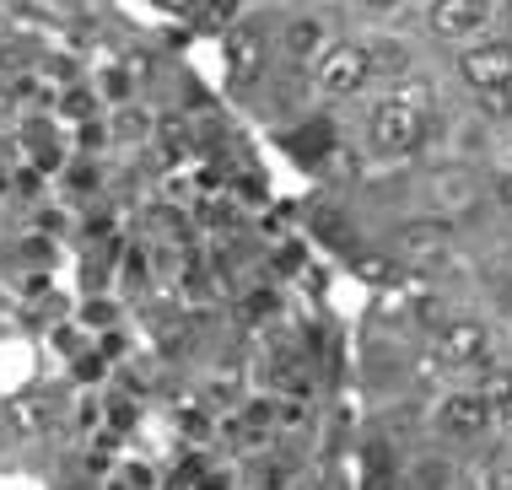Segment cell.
I'll list each match as a JSON object with an SVG mask.
<instances>
[{
  "label": "cell",
  "mask_w": 512,
  "mask_h": 490,
  "mask_svg": "<svg viewBox=\"0 0 512 490\" xmlns=\"http://www.w3.org/2000/svg\"><path fill=\"white\" fill-rule=\"evenodd\" d=\"M421 103H426L421 81H399L383 103H372V114L362 124L367 151H378V157H410L426 140V108Z\"/></svg>",
  "instance_id": "obj_1"
},
{
  "label": "cell",
  "mask_w": 512,
  "mask_h": 490,
  "mask_svg": "<svg viewBox=\"0 0 512 490\" xmlns=\"http://www.w3.org/2000/svg\"><path fill=\"white\" fill-rule=\"evenodd\" d=\"M308 81L324 103H345V97H362L372 87V65L362 44H329L318 60L308 65Z\"/></svg>",
  "instance_id": "obj_2"
},
{
  "label": "cell",
  "mask_w": 512,
  "mask_h": 490,
  "mask_svg": "<svg viewBox=\"0 0 512 490\" xmlns=\"http://www.w3.org/2000/svg\"><path fill=\"white\" fill-rule=\"evenodd\" d=\"M437 361L453 372H475L491 367V329L480 318H448L437 329Z\"/></svg>",
  "instance_id": "obj_3"
},
{
  "label": "cell",
  "mask_w": 512,
  "mask_h": 490,
  "mask_svg": "<svg viewBox=\"0 0 512 490\" xmlns=\"http://www.w3.org/2000/svg\"><path fill=\"white\" fill-rule=\"evenodd\" d=\"M394 254L405 264H415V270H432V264H442L453 254V227L437 216H415L405 227H394Z\"/></svg>",
  "instance_id": "obj_4"
},
{
  "label": "cell",
  "mask_w": 512,
  "mask_h": 490,
  "mask_svg": "<svg viewBox=\"0 0 512 490\" xmlns=\"http://www.w3.org/2000/svg\"><path fill=\"white\" fill-rule=\"evenodd\" d=\"M459 76L469 92L486 87H512V38H480L459 54Z\"/></svg>",
  "instance_id": "obj_5"
},
{
  "label": "cell",
  "mask_w": 512,
  "mask_h": 490,
  "mask_svg": "<svg viewBox=\"0 0 512 490\" xmlns=\"http://www.w3.org/2000/svg\"><path fill=\"white\" fill-rule=\"evenodd\" d=\"M496 426L491 420V404L475 394V388H459V394H448L437 404V431L448 442H480L486 431Z\"/></svg>",
  "instance_id": "obj_6"
},
{
  "label": "cell",
  "mask_w": 512,
  "mask_h": 490,
  "mask_svg": "<svg viewBox=\"0 0 512 490\" xmlns=\"http://www.w3.org/2000/svg\"><path fill=\"white\" fill-rule=\"evenodd\" d=\"M265 60H270V38L259 22L248 27H232L227 33V76L238 81V87H248V81L265 76Z\"/></svg>",
  "instance_id": "obj_7"
},
{
  "label": "cell",
  "mask_w": 512,
  "mask_h": 490,
  "mask_svg": "<svg viewBox=\"0 0 512 490\" xmlns=\"http://www.w3.org/2000/svg\"><path fill=\"white\" fill-rule=\"evenodd\" d=\"M426 27H432L437 38H448V44L475 38L480 27H486V0H432V6H426Z\"/></svg>",
  "instance_id": "obj_8"
},
{
  "label": "cell",
  "mask_w": 512,
  "mask_h": 490,
  "mask_svg": "<svg viewBox=\"0 0 512 490\" xmlns=\"http://www.w3.org/2000/svg\"><path fill=\"white\" fill-rule=\"evenodd\" d=\"M281 44H286V60L313 65L318 54L335 44V38H329V22L324 17H292V22H286V33H281Z\"/></svg>",
  "instance_id": "obj_9"
},
{
  "label": "cell",
  "mask_w": 512,
  "mask_h": 490,
  "mask_svg": "<svg viewBox=\"0 0 512 490\" xmlns=\"http://www.w3.org/2000/svg\"><path fill=\"white\" fill-rule=\"evenodd\" d=\"M367 49V65H372V81H378V76H405V70H410V49L405 44H399V38H372V44H362Z\"/></svg>",
  "instance_id": "obj_10"
},
{
  "label": "cell",
  "mask_w": 512,
  "mask_h": 490,
  "mask_svg": "<svg viewBox=\"0 0 512 490\" xmlns=\"http://www.w3.org/2000/svg\"><path fill=\"white\" fill-rule=\"evenodd\" d=\"M11 431H22V437H38V431H49L54 420V404L44 394H27V399H11Z\"/></svg>",
  "instance_id": "obj_11"
},
{
  "label": "cell",
  "mask_w": 512,
  "mask_h": 490,
  "mask_svg": "<svg viewBox=\"0 0 512 490\" xmlns=\"http://www.w3.org/2000/svg\"><path fill=\"white\" fill-rule=\"evenodd\" d=\"M410 490H459V469L448 458H421L410 469Z\"/></svg>",
  "instance_id": "obj_12"
},
{
  "label": "cell",
  "mask_w": 512,
  "mask_h": 490,
  "mask_svg": "<svg viewBox=\"0 0 512 490\" xmlns=\"http://www.w3.org/2000/svg\"><path fill=\"white\" fill-rule=\"evenodd\" d=\"M475 394H480V399H486L491 410H496V404H502V399L512 394V367H486V377H480V388H475Z\"/></svg>",
  "instance_id": "obj_13"
},
{
  "label": "cell",
  "mask_w": 512,
  "mask_h": 490,
  "mask_svg": "<svg viewBox=\"0 0 512 490\" xmlns=\"http://www.w3.org/2000/svg\"><path fill=\"white\" fill-rule=\"evenodd\" d=\"M475 108L486 119H512V87H486V92H475Z\"/></svg>",
  "instance_id": "obj_14"
},
{
  "label": "cell",
  "mask_w": 512,
  "mask_h": 490,
  "mask_svg": "<svg viewBox=\"0 0 512 490\" xmlns=\"http://www.w3.org/2000/svg\"><path fill=\"white\" fill-rule=\"evenodd\" d=\"M486 490H512V464L507 458H496V464L486 469Z\"/></svg>",
  "instance_id": "obj_15"
},
{
  "label": "cell",
  "mask_w": 512,
  "mask_h": 490,
  "mask_svg": "<svg viewBox=\"0 0 512 490\" xmlns=\"http://www.w3.org/2000/svg\"><path fill=\"white\" fill-rule=\"evenodd\" d=\"M356 6H362L367 17H394V11H405V0H356Z\"/></svg>",
  "instance_id": "obj_16"
},
{
  "label": "cell",
  "mask_w": 512,
  "mask_h": 490,
  "mask_svg": "<svg viewBox=\"0 0 512 490\" xmlns=\"http://www.w3.org/2000/svg\"><path fill=\"white\" fill-rule=\"evenodd\" d=\"M491 194H496V205H502V216L512 221V173H502V178H496V184H491Z\"/></svg>",
  "instance_id": "obj_17"
},
{
  "label": "cell",
  "mask_w": 512,
  "mask_h": 490,
  "mask_svg": "<svg viewBox=\"0 0 512 490\" xmlns=\"http://www.w3.org/2000/svg\"><path fill=\"white\" fill-rule=\"evenodd\" d=\"M491 420H496V426H502V431H512V394L502 399V404H496V410H491Z\"/></svg>",
  "instance_id": "obj_18"
},
{
  "label": "cell",
  "mask_w": 512,
  "mask_h": 490,
  "mask_svg": "<svg viewBox=\"0 0 512 490\" xmlns=\"http://www.w3.org/2000/svg\"><path fill=\"white\" fill-rule=\"evenodd\" d=\"M496 302H502V313H507V324H512V275L496 286Z\"/></svg>",
  "instance_id": "obj_19"
},
{
  "label": "cell",
  "mask_w": 512,
  "mask_h": 490,
  "mask_svg": "<svg viewBox=\"0 0 512 490\" xmlns=\"http://www.w3.org/2000/svg\"><path fill=\"white\" fill-rule=\"evenodd\" d=\"M502 17H507V33H512V0H507V6H502Z\"/></svg>",
  "instance_id": "obj_20"
},
{
  "label": "cell",
  "mask_w": 512,
  "mask_h": 490,
  "mask_svg": "<svg viewBox=\"0 0 512 490\" xmlns=\"http://www.w3.org/2000/svg\"><path fill=\"white\" fill-rule=\"evenodd\" d=\"M0 194H6V173H0Z\"/></svg>",
  "instance_id": "obj_21"
}]
</instances>
